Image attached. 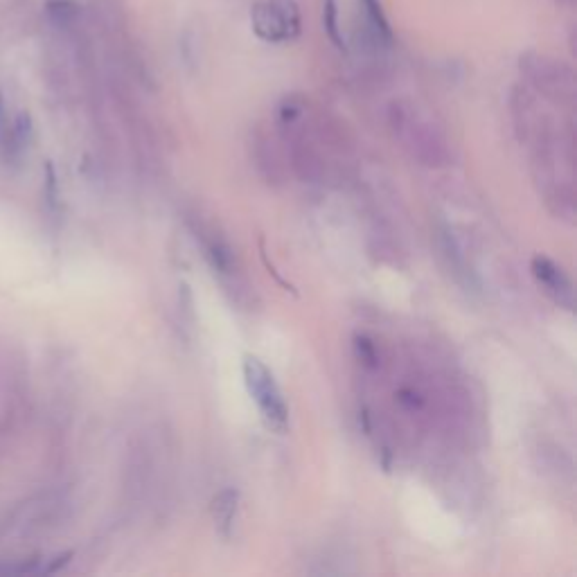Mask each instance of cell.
<instances>
[{
    "instance_id": "cell-1",
    "label": "cell",
    "mask_w": 577,
    "mask_h": 577,
    "mask_svg": "<svg viewBox=\"0 0 577 577\" xmlns=\"http://www.w3.org/2000/svg\"><path fill=\"white\" fill-rule=\"evenodd\" d=\"M244 372V384L248 395L253 397V402L260 408V413L264 417V422L269 429L284 433L289 426V411L287 404H284L282 390L275 381L273 372L264 366V363L253 357V354H246L242 363Z\"/></svg>"
},
{
    "instance_id": "cell-2",
    "label": "cell",
    "mask_w": 577,
    "mask_h": 577,
    "mask_svg": "<svg viewBox=\"0 0 577 577\" xmlns=\"http://www.w3.org/2000/svg\"><path fill=\"white\" fill-rule=\"evenodd\" d=\"M251 23L266 43H287L300 34V10L296 0H260L253 5Z\"/></svg>"
},
{
    "instance_id": "cell-3",
    "label": "cell",
    "mask_w": 577,
    "mask_h": 577,
    "mask_svg": "<svg viewBox=\"0 0 577 577\" xmlns=\"http://www.w3.org/2000/svg\"><path fill=\"white\" fill-rule=\"evenodd\" d=\"M532 275H535V280L544 287L546 294L553 298L557 305L573 309L575 305L573 282L568 280V275L559 269L553 260L537 255L535 260H532Z\"/></svg>"
},
{
    "instance_id": "cell-4",
    "label": "cell",
    "mask_w": 577,
    "mask_h": 577,
    "mask_svg": "<svg viewBox=\"0 0 577 577\" xmlns=\"http://www.w3.org/2000/svg\"><path fill=\"white\" fill-rule=\"evenodd\" d=\"M237 503L239 494L235 490H221L215 499H212V519H215V526L219 530L221 537H230V530H233L235 514H237Z\"/></svg>"
},
{
    "instance_id": "cell-5",
    "label": "cell",
    "mask_w": 577,
    "mask_h": 577,
    "mask_svg": "<svg viewBox=\"0 0 577 577\" xmlns=\"http://www.w3.org/2000/svg\"><path fill=\"white\" fill-rule=\"evenodd\" d=\"M361 7H363V14H366V19L370 23L372 34H375V37L384 43L393 41V30H390V23L386 19L384 10H381L379 0H361Z\"/></svg>"
},
{
    "instance_id": "cell-6",
    "label": "cell",
    "mask_w": 577,
    "mask_h": 577,
    "mask_svg": "<svg viewBox=\"0 0 577 577\" xmlns=\"http://www.w3.org/2000/svg\"><path fill=\"white\" fill-rule=\"evenodd\" d=\"M323 23L327 34H330V39L334 41V46L343 50L345 43L339 30V7H336V0H323Z\"/></svg>"
},
{
    "instance_id": "cell-7",
    "label": "cell",
    "mask_w": 577,
    "mask_h": 577,
    "mask_svg": "<svg viewBox=\"0 0 577 577\" xmlns=\"http://www.w3.org/2000/svg\"><path fill=\"white\" fill-rule=\"evenodd\" d=\"M357 350H359L361 359H366V363H370V366H375V350H372V345L366 339L357 341Z\"/></svg>"
}]
</instances>
